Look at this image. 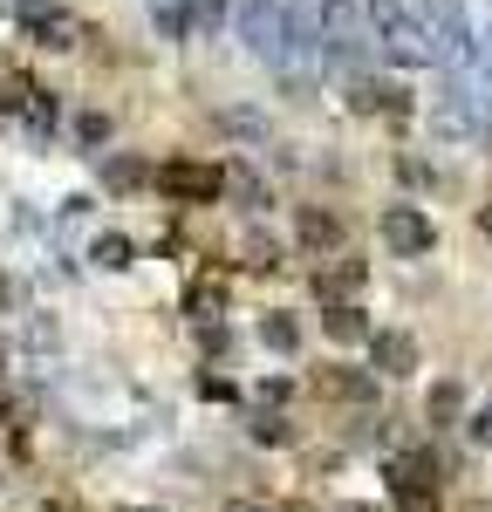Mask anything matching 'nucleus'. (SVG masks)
<instances>
[{"instance_id": "1", "label": "nucleus", "mask_w": 492, "mask_h": 512, "mask_svg": "<svg viewBox=\"0 0 492 512\" xmlns=\"http://www.w3.org/2000/svg\"><path fill=\"white\" fill-rule=\"evenodd\" d=\"M376 233H383V246L397 253V260H417V253H431V219L417 212V205H383V219H376Z\"/></svg>"}, {"instance_id": "2", "label": "nucleus", "mask_w": 492, "mask_h": 512, "mask_svg": "<svg viewBox=\"0 0 492 512\" xmlns=\"http://www.w3.org/2000/svg\"><path fill=\"white\" fill-rule=\"evenodd\" d=\"M390 492H397V506H404V512H431V499H438V472H431V458H397V465H390Z\"/></svg>"}, {"instance_id": "3", "label": "nucleus", "mask_w": 492, "mask_h": 512, "mask_svg": "<svg viewBox=\"0 0 492 512\" xmlns=\"http://www.w3.org/2000/svg\"><path fill=\"white\" fill-rule=\"evenodd\" d=\"M219 185H226V178H219L212 164H158V192L164 198H199V205H212Z\"/></svg>"}, {"instance_id": "4", "label": "nucleus", "mask_w": 492, "mask_h": 512, "mask_svg": "<svg viewBox=\"0 0 492 512\" xmlns=\"http://www.w3.org/2000/svg\"><path fill=\"white\" fill-rule=\"evenodd\" d=\"M369 362H376V376H410V369H417V335H404V328H376Z\"/></svg>"}, {"instance_id": "5", "label": "nucleus", "mask_w": 492, "mask_h": 512, "mask_svg": "<svg viewBox=\"0 0 492 512\" xmlns=\"http://www.w3.org/2000/svg\"><path fill=\"white\" fill-rule=\"evenodd\" d=\"M315 390L335 396V403H376V369H349V362H335L315 376Z\"/></svg>"}, {"instance_id": "6", "label": "nucleus", "mask_w": 492, "mask_h": 512, "mask_svg": "<svg viewBox=\"0 0 492 512\" xmlns=\"http://www.w3.org/2000/svg\"><path fill=\"white\" fill-rule=\"evenodd\" d=\"M21 28H28V35L41 41V48H76V21H69V14H62V7H48V0H28V7H21Z\"/></svg>"}, {"instance_id": "7", "label": "nucleus", "mask_w": 492, "mask_h": 512, "mask_svg": "<svg viewBox=\"0 0 492 512\" xmlns=\"http://www.w3.org/2000/svg\"><path fill=\"white\" fill-rule=\"evenodd\" d=\"M363 274H369L363 260H335V267H322V274H315V294H322L328 308H342V301L363 287Z\"/></svg>"}, {"instance_id": "8", "label": "nucleus", "mask_w": 492, "mask_h": 512, "mask_svg": "<svg viewBox=\"0 0 492 512\" xmlns=\"http://www.w3.org/2000/svg\"><path fill=\"white\" fill-rule=\"evenodd\" d=\"M424 417H431V431H451V424H465V383H431L424 396Z\"/></svg>"}, {"instance_id": "9", "label": "nucleus", "mask_w": 492, "mask_h": 512, "mask_svg": "<svg viewBox=\"0 0 492 512\" xmlns=\"http://www.w3.org/2000/svg\"><path fill=\"white\" fill-rule=\"evenodd\" d=\"M301 246H308V253H335V246H342V219L322 212V205H301Z\"/></svg>"}, {"instance_id": "10", "label": "nucleus", "mask_w": 492, "mask_h": 512, "mask_svg": "<svg viewBox=\"0 0 492 512\" xmlns=\"http://www.w3.org/2000/svg\"><path fill=\"white\" fill-rule=\"evenodd\" d=\"M322 335H328V342H376V328L363 321V308H356V301L322 308Z\"/></svg>"}, {"instance_id": "11", "label": "nucleus", "mask_w": 492, "mask_h": 512, "mask_svg": "<svg viewBox=\"0 0 492 512\" xmlns=\"http://www.w3.org/2000/svg\"><path fill=\"white\" fill-rule=\"evenodd\" d=\"M260 342H267L274 355H294V349H301V321L281 315V308H274V315H260Z\"/></svg>"}, {"instance_id": "12", "label": "nucleus", "mask_w": 492, "mask_h": 512, "mask_svg": "<svg viewBox=\"0 0 492 512\" xmlns=\"http://www.w3.org/2000/svg\"><path fill=\"white\" fill-rule=\"evenodd\" d=\"M103 185H110V192H130V185H158V171H144L137 158H110V164H103Z\"/></svg>"}, {"instance_id": "13", "label": "nucleus", "mask_w": 492, "mask_h": 512, "mask_svg": "<svg viewBox=\"0 0 492 512\" xmlns=\"http://www.w3.org/2000/svg\"><path fill=\"white\" fill-rule=\"evenodd\" d=\"M89 260L117 274V267H130V239H123V233H96V239H89Z\"/></svg>"}, {"instance_id": "14", "label": "nucleus", "mask_w": 492, "mask_h": 512, "mask_svg": "<svg viewBox=\"0 0 492 512\" xmlns=\"http://www.w3.org/2000/svg\"><path fill=\"white\" fill-rule=\"evenodd\" d=\"M185 308H192L199 321H219V308H226V294H219L212 280H192V294H185Z\"/></svg>"}, {"instance_id": "15", "label": "nucleus", "mask_w": 492, "mask_h": 512, "mask_svg": "<svg viewBox=\"0 0 492 512\" xmlns=\"http://www.w3.org/2000/svg\"><path fill=\"white\" fill-rule=\"evenodd\" d=\"M246 437H253V444H287V417H274V410H260V417L246 424Z\"/></svg>"}, {"instance_id": "16", "label": "nucleus", "mask_w": 492, "mask_h": 512, "mask_svg": "<svg viewBox=\"0 0 492 512\" xmlns=\"http://www.w3.org/2000/svg\"><path fill=\"white\" fill-rule=\"evenodd\" d=\"M199 396H205V403H233V383H226V376H212V369H205V376H199Z\"/></svg>"}, {"instance_id": "17", "label": "nucleus", "mask_w": 492, "mask_h": 512, "mask_svg": "<svg viewBox=\"0 0 492 512\" xmlns=\"http://www.w3.org/2000/svg\"><path fill=\"white\" fill-rule=\"evenodd\" d=\"M76 130H82V144H103V137H110V117H96V110H89Z\"/></svg>"}, {"instance_id": "18", "label": "nucleus", "mask_w": 492, "mask_h": 512, "mask_svg": "<svg viewBox=\"0 0 492 512\" xmlns=\"http://www.w3.org/2000/svg\"><path fill=\"white\" fill-rule=\"evenodd\" d=\"M465 431H472V444H492V403H486V410H472V424H465Z\"/></svg>"}, {"instance_id": "19", "label": "nucleus", "mask_w": 492, "mask_h": 512, "mask_svg": "<svg viewBox=\"0 0 492 512\" xmlns=\"http://www.w3.org/2000/svg\"><path fill=\"white\" fill-rule=\"evenodd\" d=\"M287 390H294L287 376H267V383H260V403H287Z\"/></svg>"}, {"instance_id": "20", "label": "nucleus", "mask_w": 492, "mask_h": 512, "mask_svg": "<svg viewBox=\"0 0 492 512\" xmlns=\"http://www.w3.org/2000/svg\"><path fill=\"white\" fill-rule=\"evenodd\" d=\"M21 96H28V89H21V82H14V76H0V110H14V103H21Z\"/></svg>"}, {"instance_id": "21", "label": "nucleus", "mask_w": 492, "mask_h": 512, "mask_svg": "<svg viewBox=\"0 0 492 512\" xmlns=\"http://www.w3.org/2000/svg\"><path fill=\"white\" fill-rule=\"evenodd\" d=\"M226 512H267V506H246V499H233V506H226Z\"/></svg>"}, {"instance_id": "22", "label": "nucleus", "mask_w": 492, "mask_h": 512, "mask_svg": "<svg viewBox=\"0 0 492 512\" xmlns=\"http://www.w3.org/2000/svg\"><path fill=\"white\" fill-rule=\"evenodd\" d=\"M335 512H383V506H335Z\"/></svg>"}, {"instance_id": "23", "label": "nucleus", "mask_w": 492, "mask_h": 512, "mask_svg": "<svg viewBox=\"0 0 492 512\" xmlns=\"http://www.w3.org/2000/svg\"><path fill=\"white\" fill-rule=\"evenodd\" d=\"M117 512H151V506H117Z\"/></svg>"}]
</instances>
